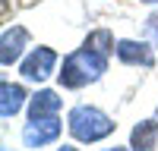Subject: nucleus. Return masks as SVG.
I'll list each match as a JSON object with an SVG mask.
<instances>
[{
	"label": "nucleus",
	"mask_w": 158,
	"mask_h": 151,
	"mask_svg": "<svg viewBox=\"0 0 158 151\" xmlns=\"http://www.w3.org/2000/svg\"><path fill=\"white\" fill-rule=\"evenodd\" d=\"M155 117H158V107H155Z\"/></svg>",
	"instance_id": "obj_16"
},
{
	"label": "nucleus",
	"mask_w": 158,
	"mask_h": 151,
	"mask_svg": "<svg viewBox=\"0 0 158 151\" xmlns=\"http://www.w3.org/2000/svg\"><path fill=\"white\" fill-rule=\"evenodd\" d=\"M57 151H79V148H76V145H60Z\"/></svg>",
	"instance_id": "obj_13"
},
{
	"label": "nucleus",
	"mask_w": 158,
	"mask_h": 151,
	"mask_svg": "<svg viewBox=\"0 0 158 151\" xmlns=\"http://www.w3.org/2000/svg\"><path fill=\"white\" fill-rule=\"evenodd\" d=\"M82 44L92 47V50H98V54H114V47H117V38L111 29H104V25H98V29H89V35L82 38Z\"/></svg>",
	"instance_id": "obj_10"
},
{
	"label": "nucleus",
	"mask_w": 158,
	"mask_h": 151,
	"mask_svg": "<svg viewBox=\"0 0 158 151\" xmlns=\"http://www.w3.org/2000/svg\"><path fill=\"white\" fill-rule=\"evenodd\" d=\"M57 69H60V57H57V50L48 47V44L32 47L29 54L22 57V63H19V76L25 82H35V85L48 82L51 76H57Z\"/></svg>",
	"instance_id": "obj_3"
},
{
	"label": "nucleus",
	"mask_w": 158,
	"mask_h": 151,
	"mask_svg": "<svg viewBox=\"0 0 158 151\" xmlns=\"http://www.w3.org/2000/svg\"><path fill=\"white\" fill-rule=\"evenodd\" d=\"M63 135V120L60 117H38V120H25L22 126V145L25 148H48V145H57Z\"/></svg>",
	"instance_id": "obj_4"
},
{
	"label": "nucleus",
	"mask_w": 158,
	"mask_h": 151,
	"mask_svg": "<svg viewBox=\"0 0 158 151\" xmlns=\"http://www.w3.org/2000/svg\"><path fill=\"white\" fill-rule=\"evenodd\" d=\"M114 129H117L114 117L95 104H76L67 113V132L73 135L76 145H98L104 138H111Z\"/></svg>",
	"instance_id": "obj_2"
},
{
	"label": "nucleus",
	"mask_w": 158,
	"mask_h": 151,
	"mask_svg": "<svg viewBox=\"0 0 158 151\" xmlns=\"http://www.w3.org/2000/svg\"><path fill=\"white\" fill-rule=\"evenodd\" d=\"M114 57L123 63V66H136V69H155V44L149 38H117Z\"/></svg>",
	"instance_id": "obj_5"
},
{
	"label": "nucleus",
	"mask_w": 158,
	"mask_h": 151,
	"mask_svg": "<svg viewBox=\"0 0 158 151\" xmlns=\"http://www.w3.org/2000/svg\"><path fill=\"white\" fill-rule=\"evenodd\" d=\"M139 3H146V6H158V0H139Z\"/></svg>",
	"instance_id": "obj_14"
},
{
	"label": "nucleus",
	"mask_w": 158,
	"mask_h": 151,
	"mask_svg": "<svg viewBox=\"0 0 158 151\" xmlns=\"http://www.w3.org/2000/svg\"><path fill=\"white\" fill-rule=\"evenodd\" d=\"M142 32H146V38L158 47V10H152L149 16H146V22H142Z\"/></svg>",
	"instance_id": "obj_11"
},
{
	"label": "nucleus",
	"mask_w": 158,
	"mask_h": 151,
	"mask_svg": "<svg viewBox=\"0 0 158 151\" xmlns=\"http://www.w3.org/2000/svg\"><path fill=\"white\" fill-rule=\"evenodd\" d=\"M108 54H98L85 44H79L76 50H70L67 57L60 60V69H57V85L63 91H82V88L95 85L104 79L108 72Z\"/></svg>",
	"instance_id": "obj_1"
},
{
	"label": "nucleus",
	"mask_w": 158,
	"mask_h": 151,
	"mask_svg": "<svg viewBox=\"0 0 158 151\" xmlns=\"http://www.w3.org/2000/svg\"><path fill=\"white\" fill-rule=\"evenodd\" d=\"M3 151H16V148H3Z\"/></svg>",
	"instance_id": "obj_15"
},
{
	"label": "nucleus",
	"mask_w": 158,
	"mask_h": 151,
	"mask_svg": "<svg viewBox=\"0 0 158 151\" xmlns=\"http://www.w3.org/2000/svg\"><path fill=\"white\" fill-rule=\"evenodd\" d=\"M63 110V98L57 88H38V91L29 98V107H25V113H29V120H38V117H60Z\"/></svg>",
	"instance_id": "obj_8"
},
{
	"label": "nucleus",
	"mask_w": 158,
	"mask_h": 151,
	"mask_svg": "<svg viewBox=\"0 0 158 151\" xmlns=\"http://www.w3.org/2000/svg\"><path fill=\"white\" fill-rule=\"evenodd\" d=\"M29 50H32V32L25 25H6L3 35H0V63L6 69L19 66Z\"/></svg>",
	"instance_id": "obj_6"
},
{
	"label": "nucleus",
	"mask_w": 158,
	"mask_h": 151,
	"mask_svg": "<svg viewBox=\"0 0 158 151\" xmlns=\"http://www.w3.org/2000/svg\"><path fill=\"white\" fill-rule=\"evenodd\" d=\"M29 91L19 85V82H10L3 79L0 82V117L3 120H13V117H19V113L29 107Z\"/></svg>",
	"instance_id": "obj_7"
},
{
	"label": "nucleus",
	"mask_w": 158,
	"mask_h": 151,
	"mask_svg": "<svg viewBox=\"0 0 158 151\" xmlns=\"http://www.w3.org/2000/svg\"><path fill=\"white\" fill-rule=\"evenodd\" d=\"M98 151H130V145H127V148H120V145H114V148H98Z\"/></svg>",
	"instance_id": "obj_12"
},
{
	"label": "nucleus",
	"mask_w": 158,
	"mask_h": 151,
	"mask_svg": "<svg viewBox=\"0 0 158 151\" xmlns=\"http://www.w3.org/2000/svg\"><path fill=\"white\" fill-rule=\"evenodd\" d=\"M130 151H158V117L139 120L130 129Z\"/></svg>",
	"instance_id": "obj_9"
}]
</instances>
